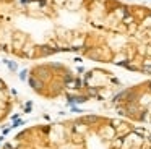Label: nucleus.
I'll return each instance as SVG.
<instances>
[{"label":"nucleus","mask_w":151,"mask_h":149,"mask_svg":"<svg viewBox=\"0 0 151 149\" xmlns=\"http://www.w3.org/2000/svg\"><path fill=\"white\" fill-rule=\"evenodd\" d=\"M70 133V149H151V128L117 118L77 120Z\"/></svg>","instance_id":"nucleus-1"},{"label":"nucleus","mask_w":151,"mask_h":149,"mask_svg":"<svg viewBox=\"0 0 151 149\" xmlns=\"http://www.w3.org/2000/svg\"><path fill=\"white\" fill-rule=\"evenodd\" d=\"M115 109L130 120L151 125V81L122 92L115 99Z\"/></svg>","instance_id":"nucleus-2"}]
</instances>
